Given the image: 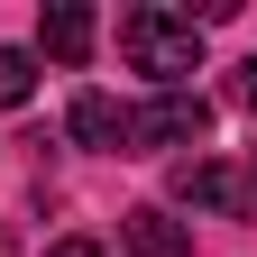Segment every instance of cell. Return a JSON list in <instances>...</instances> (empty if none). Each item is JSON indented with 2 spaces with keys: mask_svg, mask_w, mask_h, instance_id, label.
I'll return each instance as SVG.
<instances>
[{
  "mask_svg": "<svg viewBox=\"0 0 257 257\" xmlns=\"http://www.w3.org/2000/svg\"><path fill=\"white\" fill-rule=\"evenodd\" d=\"M119 55L138 64L156 92H184L202 74V19L193 10H166V0H138V10L119 19Z\"/></svg>",
  "mask_w": 257,
  "mask_h": 257,
  "instance_id": "1",
  "label": "cell"
},
{
  "mask_svg": "<svg viewBox=\"0 0 257 257\" xmlns=\"http://www.w3.org/2000/svg\"><path fill=\"white\" fill-rule=\"evenodd\" d=\"M202 128H211V101H202V92H156V101L128 110L119 156H175V147H202Z\"/></svg>",
  "mask_w": 257,
  "mask_h": 257,
  "instance_id": "2",
  "label": "cell"
},
{
  "mask_svg": "<svg viewBox=\"0 0 257 257\" xmlns=\"http://www.w3.org/2000/svg\"><path fill=\"white\" fill-rule=\"evenodd\" d=\"M175 202H193V211H239V166L184 156V166H175Z\"/></svg>",
  "mask_w": 257,
  "mask_h": 257,
  "instance_id": "3",
  "label": "cell"
},
{
  "mask_svg": "<svg viewBox=\"0 0 257 257\" xmlns=\"http://www.w3.org/2000/svg\"><path fill=\"white\" fill-rule=\"evenodd\" d=\"M119 248H128V257H193V230H184L175 211H156V202H138V211L119 220Z\"/></svg>",
  "mask_w": 257,
  "mask_h": 257,
  "instance_id": "4",
  "label": "cell"
},
{
  "mask_svg": "<svg viewBox=\"0 0 257 257\" xmlns=\"http://www.w3.org/2000/svg\"><path fill=\"white\" fill-rule=\"evenodd\" d=\"M64 128H74V147H119V138H128V110L110 101V92H74Z\"/></svg>",
  "mask_w": 257,
  "mask_h": 257,
  "instance_id": "5",
  "label": "cell"
},
{
  "mask_svg": "<svg viewBox=\"0 0 257 257\" xmlns=\"http://www.w3.org/2000/svg\"><path fill=\"white\" fill-rule=\"evenodd\" d=\"M37 46H46L55 64H83V55H92V10H83V0H55V10L37 19Z\"/></svg>",
  "mask_w": 257,
  "mask_h": 257,
  "instance_id": "6",
  "label": "cell"
},
{
  "mask_svg": "<svg viewBox=\"0 0 257 257\" xmlns=\"http://www.w3.org/2000/svg\"><path fill=\"white\" fill-rule=\"evenodd\" d=\"M28 92H37V55H28V46H0V110H19Z\"/></svg>",
  "mask_w": 257,
  "mask_h": 257,
  "instance_id": "7",
  "label": "cell"
},
{
  "mask_svg": "<svg viewBox=\"0 0 257 257\" xmlns=\"http://www.w3.org/2000/svg\"><path fill=\"white\" fill-rule=\"evenodd\" d=\"M230 101H239V110L257 119V55H248V64H239V74H230Z\"/></svg>",
  "mask_w": 257,
  "mask_h": 257,
  "instance_id": "8",
  "label": "cell"
},
{
  "mask_svg": "<svg viewBox=\"0 0 257 257\" xmlns=\"http://www.w3.org/2000/svg\"><path fill=\"white\" fill-rule=\"evenodd\" d=\"M257 211V156H248V175H239V220Z\"/></svg>",
  "mask_w": 257,
  "mask_h": 257,
  "instance_id": "9",
  "label": "cell"
},
{
  "mask_svg": "<svg viewBox=\"0 0 257 257\" xmlns=\"http://www.w3.org/2000/svg\"><path fill=\"white\" fill-rule=\"evenodd\" d=\"M46 257H101V248H92V239H55Z\"/></svg>",
  "mask_w": 257,
  "mask_h": 257,
  "instance_id": "10",
  "label": "cell"
}]
</instances>
